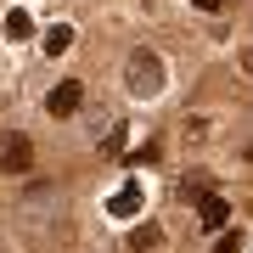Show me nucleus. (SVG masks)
<instances>
[{"label":"nucleus","instance_id":"f257e3e1","mask_svg":"<svg viewBox=\"0 0 253 253\" xmlns=\"http://www.w3.org/2000/svg\"><path fill=\"white\" fill-rule=\"evenodd\" d=\"M124 79H129L135 96H158V90H163V62H158V51H129Z\"/></svg>","mask_w":253,"mask_h":253},{"label":"nucleus","instance_id":"20e7f679","mask_svg":"<svg viewBox=\"0 0 253 253\" xmlns=\"http://www.w3.org/2000/svg\"><path fill=\"white\" fill-rule=\"evenodd\" d=\"M197 214H203V225H208V231H225V225H231V203H225V197H214V191L197 203Z\"/></svg>","mask_w":253,"mask_h":253},{"label":"nucleus","instance_id":"39448f33","mask_svg":"<svg viewBox=\"0 0 253 253\" xmlns=\"http://www.w3.org/2000/svg\"><path fill=\"white\" fill-rule=\"evenodd\" d=\"M163 248V225H135L129 231V253H158Z\"/></svg>","mask_w":253,"mask_h":253},{"label":"nucleus","instance_id":"6e6552de","mask_svg":"<svg viewBox=\"0 0 253 253\" xmlns=\"http://www.w3.org/2000/svg\"><path fill=\"white\" fill-rule=\"evenodd\" d=\"M68 45H73V28H68V23H56L51 34H45V51H51V56H62Z\"/></svg>","mask_w":253,"mask_h":253},{"label":"nucleus","instance_id":"7ed1b4c3","mask_svg":"<svg viewBox=\"0 0 253 253\" xmlns=\"http://www.w3.org/2000/svg\"><path fill=\"white\" fill-rule=\"evenodd\" d=\"M79 101H84V84H79V79H62V84L45 96V113H51V118H73Z\"/></svg>","mask_w":253,"mask_h":253},{"label":"nucleus","instance_id":"9d476101","mask_svg":"<svg viewBox=\"0 0 253 253\" xmlns=\"http://www.w3.org/2000/svg\"><path fill=\"white\" fill-rule=\"evenodd\" d=\"M191 6H197V11H219L225 0H191Z\"/></svg>","mask_w":253,"mask_h":253},{"label":"nucleus","instance_id":"1a4fd4ad","mask_svg":"<svg viewBox=\"0 0 253 253\" xmlns=\"http://www.w3.org/2000/svg\"><path fill=\"white\" fill-rule=\"evenodd\" d=\"M236 248H242V236H236V231H231V236H225V242H219L214 253H236Z\"/></svg>","mask_w":253,"mask_h":253},{"label":"nucleus","instance_id":"0eeeda50","mask_svg":"<svg viewBox=\"0 0 253 253\" xmlns=\"http://www.w3.org/2000/svg\"><path fill=\"white\" fill-rule=\"evenodd\" d=\"M6 34L11 40H28V34H34V17H28V11H6Z\"/></svg>","mask_w":253,"mask_h":253},{"label":"nucleus","instance_id":"f03ea898","mask_svg":"<svg viewBox=\"0 0 253 253\" xmlns=\"http://www.w3.org/2000/svg\"><path fill=\"white\" fill-rule=\"evenodd\" d=\"M0 169L6 174H28L34 169V141L17 135V129H6V141H0Z\"/></svg>","mask_w":253,"mask_h":253},{"label":"nucleus","instance_id":"423d86ee","mask_svg":"<svg viewBox=\"0 0 253 253\" xmlns=\"http://www.w3.org/2000/svg\"><path fill=\"white\" fill-rule=\"evenodd\" d=\"M107 208H113V214H135V208H141V186H135V180H129V186H118Z\"/></svg>","mask_w":253,"mask_h":253}]
</instances>
